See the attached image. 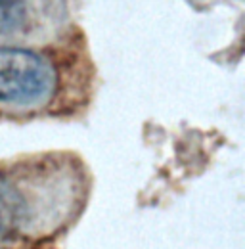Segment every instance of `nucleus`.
Segmentation results:
<instances>
[{"mask_svg": "<svg viewBox=\"0 0 245 249\" xmlns=\"http://www.w3.org/2000/svg\"><path fill=\"white\" fill-rule=\"evenodd\" d=\"M56 69L42 54L0 46V104L36 106L56 89Z\"/></svg>", "mask_w": 245, "mask_h": 249, "instance_id": "obj_1", "label": "nucleus"}, {"mask_svg": "<svg viewBox=\"0 0 245 249\" xmlns=\"http://www.w3.org/2000/svg\"><path fill=\"white\" fill-rule=\"evenodd\" d=\"M29 220V205L23 192L0 175V234L19 230Z\"/></svg>", "mask_w": 245, "mask_h": 249, "instance_id": "obj_2", "label": "nucleus"}, {"mask_svg": "<svg viewBox=\"0 0 245 249\" xmlns=\"http://www.w3.org/2000/svg\"><path fill=\"white\" fill-rule=\"evenodd\" d=\"M29 16V0H0V35L18 31Z\"/></svg>", "mask_w": 245, "mask_h": 249, "instance_id": "obj_3", "label": "nucleus"}, {"mask_svg": "<svg viewBox=\"0 0 245 249\" xmlns=\"http://www.w3.org/2000/svg\"><path fill=\"white\" fill-rule=\"evenodd\" d=\"M0 249H4V248H0Z\"/></svg>", "mask_w": 245, "mask_h": 249, "instance_id": "obj_4", "label": "nucleus"}]
</instances>
